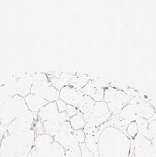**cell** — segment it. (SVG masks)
<instances>
[{
  "label": "cell",
  "mask_w": 156,
  "mask_h": 157,
  "mask_svg": "<svg viewBox=\"0 0 156 157\" xmlns=\"http://www.w3.org/2000/svg\"><path fill=\"white\" fill-rule=\"evenodd\" d=\"M132 142L118 127H104L98 138V157H130Z\"/></svg>",
  "instance_id": "cell-1"
},
{
  "label": "cell",
  "mask_w": 156,
  "mask_h": 157,
  "mask_svg": "<svg viewBox=\"0 0 156 157\" xmlns=\"http://www.w3.org/2000/svg\"><path fill=\"white\" fill-rule=\"evenodd\" d=\"M35 138L36 134L33 129L16 135L6 133L1 142L0 157H29Z\"/></svg>",
  "instance_id": "cell-2"
},
{
  "label": "cell",
  "mask_w": 156,
  "mask_h": 157,
  "mask_svg": "<svg viewBox=\"0 0 156 157\" xmlns=\"http://www.w3.org/2000/svg\"><path fill=\"white\" fill-rule=\"evenodd\" d=\"M112 115L109 112L107 104L104 101L96 102L89 111L83 115L85 121L84 128L86 135H94L98 132L99 127L110 120Z\"/></svg>",
  "instance_id": "cell-3"
},
{
  "label": "cell",
  "mask_w": 156,
  "mask_h": 157,
  "mask_svg": "<svg viewBox=\"0 0 156 157\" xmlns=\"http://www.w3.org/2000/svg\"><path fill=\"white\" fill-rule=\"evenodd\" d=\"M31 93L41 97L48 103L56 102L59 99V91L51 85L48 75L45 73H35L32 75Z\"/></svg>",
  "instance_id": "cell-4"
},
{
  "label": "cell",
  "mask_w": 156,
  "mask_h": 157,
  "mask_svg": "<svg viewBox=\"0 0 156 157\" xmlns=\"http://www.w3.org/2000/svg\"><path fill=\"white\" fill-rule=\"evenodd\" d=\"M24 106V98L19 95L13 96L2 105H0L1 124L3 126H8L10 123H12L21 113Z\"/></svg>",
  "instance_id": "cell-5"
},
{
  "label": "cell",
  "mask_w": 156,
  "mask_h": 157,
  "mask_svg": "<svg viewBox=\"0 0 156 157\" xmlns=\"http://www.w3.org/2000/svg\"><path fill=\"white\" fill-rule=\"evenodd\" d=\"M34 121V115L25 105L18 117L7 126V133L9 135H16L31 130L33 129Z\"/></svg>",
  "instance_id": "cell-6"
},
{
  "label": "cell",
  "mask_w": 156,
  "mask_h": 157,
  "mask_svg": "<svg viewBox=\"0 0 156 157\" xmlns=\"http://www.w3.org/2000/svg\"><path fill=\"white\" fill-rule=\"evenodd\" d=\"M72 128L69 124V122H65L60 124L59 130L54 139L58 144H59L65 151H69L79 146L77 140H75L73 135Z\"/></svg>",
  "instance_id": "cell-7"
},
{
  "label": "cell",
  "mask_w": 156,
  "mask_h": 157,
  "mask_svg": "<svg viewBox=\"0 0 156 157\" xmlns=\"http://www.w3.org/2000/svg\"><path fill=\"white\" fill-rule=\"evenodd\" d=\"M84 94L80 90H78L70 85H66L59 91V100H63L69 105H73L78 108Z\"/></svg>",
  "instance_id": "cell-8"
},
{
  "label": "cell",
  "mask_w": 156,
  "mask_h": 157,
  "mask_svg": "<svg viewBox=\"0 0 156 157\" xmlns=\"http://www.w3.org/2000/svg\"><path fill=\"white\" fill-rule=\"evenodd\" d=\"M24 103H25V105L27 106L28 109L34 115L35 121H37L38 112L42 109L44 106L46 105L48 102L44 100L41 97L30 93L27 96L24 97Z\"/></svg>",
  "instance_id": "cell-9"
},
{
  "label": "cell",
  "mask_w": 156,
  "mask_h": 157,
  "mask_svg": "<svg viewBox=\"0 0 156 157\" xmlns=\"http://www.w3.org/2000/svg\"><path fill=\"white\" fill-rule=\"evenodd\" d=\"M129 96L126 93L123 91H117V94L111 103L107 104L108 110L111 113V115H118L120 114L121 110L124 109V107L126 105V104L129 101Z\"/></svg>",
  "instance_id": "cell-10"
},
{
  "label": "cell",
  "mask_w": 156,
  "mask_h": 157,
  "mask_svg": "<svg viewBox=\"0 0 156 157\" xmlns=\"http://www.w3.org/2000/svg\"><path fill=\"white\" fill-rule=\"evenodd\" d=\"M32 89V76L25 74L17 78V95L26 97L31 93Z\"/></svg>",
  "instance_id": "cell-11"
},
{
  "label": "cell",
  "mask_w": 156,
  "mask_h": 157,
  "mask_svg": "<svg viewBox=\"0 0 156 157\" xmlns=\"http://www.w3.org/2000/svg\"><path fill=\"white\" fill-rule=\"evenodd\" d=\"M58 111L57 106L55 102L48 103L45 106H44L42 109H40L38 114H37V121L40 122H44V121L53 120L55 115H57Z\"/></svg>",
  "instance_id": "cell-12"
},
{
  "label": "cell",
  "mask_w": 156,
  "mask_h": 157,
  "mask_svg": "<svg viewBox=\"0 0 156 157\" xmlns=\"http://www.w3.org/2000/svg\"><path fill=\"white\" fill-rule=\"evenodd\" d=\"M98 138L99 136L94 135H86L84 145L89 151L93 154L95 157H98Z\"/></svg>",
  "instance_id": "cell-13"
},
{
  "label": "cell",
  "mask_w": 156,
  "mask_h": 157,
  "mask_svg": "<svg viewBox=\"0 0 156 157\" xmlns=\"http://www.w3.org/2000/svg\"><path fill=\"white\" fill-rule=\"evenodd\" d=\"M89 80L90 78L89 76L75 75L72 76V78L69 81V85H70L71 87L74 88L76 90H81Z\"/></svg>",
  "instance_id": "cell-14"
},
{
  "label": "cell",
  "mask_w": 156,
  "mask_h": 157,
  "mask_svg": "<svg viewBox=\"0 0 156 157\" xmlns=\"http://www.w3.org/2000/svg\"><path fill=\"white\" fill-rule=\"evenodd\" d=\"M43 127H44V134L54 138L59 132L60 124H58L57 122H55V121L53 119V120H49V121L43 122Z\"/></svg>",
  "instance_id": "cell-15"
},
{
  "label": "cell",
  "mask_w": 156,
  "mask_h": 157,
  "mask_svg": "<svg viewBox=\"0 0 156 157\" xmlns=\"http://www.w3.org/2000/svg\"><path fill=\"white\" fill-rule=\"evenodd\" d=\"M95 103L96 102L91 97L84 95L78 106V112L81 113L82 115H84V114L87 113L88 111H89L90 109H92V107L94 105Z\"/></svg>",
  "instance_id": "cell-16"
},
{
  "label": "cell",
  "mask_w": 156,
  "mask_h": 157,
  "mask_svg": "<svg viewBox=\"0 0 156 157\" xmlns=\"http://www.w3.org/2000/svg\"><path fill=\"white\" fill-rule=\"evenodd\" d=\"M69 122L73 130H84L85 126V121L83 117V115L79 112L76 115L70 118Z\"/></svg>",
  "instance_id": "cell-17"
},
{
  "label": "cell",
  "mask_w": 156,
  "mask_h": 157,
  "mask_svg": "<svg viewBox=\"0 0 156 157\" xmlns=\"http://www.w3.org/2000/svg\"><path fill=\"white\" fill-rule=\"evenodd\" d=\"M117 91L118 90L113 87H110V86L106 88L105 90V97H104V100L103 101L106 103V104L111 103L115 99Z\"/></svg>",
  "instance_id": "cell-18"
},
{
  "label": "cell",
  "mask_w": 156,
  "mask_h": 157,
  "mask_svg": "<svg viewBox=\"0 0 156 157\" xmlns=\"http://www.w3.org/2000/svg\"><path fill=\"white\" fill-rule=\"evenodd\" d=\"M96 88L94 86L93 83V80L92 79H90L89 81L88 82L86 85L84 86L83 89H82L81 92L83 93L84 95H86V96H89V97H93V95L95 94V92H96Z\"/></svg>",
  "instance_id": "cell-19"
},
{
  "label": "cell",
  "mask_w": 156,
  "mask_h": 157,
  "mask_svg": "<svg viewBox=\"0 0 156 157\" xmlns=\"http://www.w3.org/2000/svg\"><path fill=\"white\" fill-rule=\"evenodd\" d=\"M127 136H129L131 140H134L138 136V126L136 121H133L131 123H129L126 127V133Z\"/></svg>",
  "instance_id": "cell-20"
},
{
  "label": "cell",
  "mask_w": 156,
  "mask_h": 157,
  "mask_svg": "<svg viewBox=\"0 0 156 157\" xmlns=\"http://www.w3.org/2000/svg\"><path fill=\"white\" fill-rule=\"evenodd\" d=\"M48 78H49V81L51 83V85L54 86L58 91H60L62 89H63L64 86H66V84L59 77H56V76H48Z\"/></svg>",
  "instance_id": "cell-21"
},
{
  "label": "cell",
  "mask_w": 156,
  "mask_h": 157,
  "mask_svg": "<svg viewBox=\"0 0 156 157\" xmlns=\"http://www.w3.org/2000/svg\"><path fill=\"white\" fill-rule=\"evenodd\" d=\"M94 86L96 89H104L105 90L106 88L109 87V82L104 78H96L92 79Z\"/></svg>",
  "instance_id": "cell-22"
},
{
  "label": "cell",
  "mask_w": 156,
  "mask_h": 157,
  "mask_svg": "<svg viewBox=\"0 0 156 157\" xmlns=\"http://www.w3.org/2000/svg\"><path fill=\"white\" fill-rule=\"evenodd\" d=\"M69 116L67 115L65 112H59L57 115H55V117L54 118V120L55 122H57L59 124H62L65 122H69Z\"/></svg>",
  "instance_id": "cell-23"
},
{
  "label": "cell",
  "mask_w": 156,
  "mask_h": 157,
  "mask_svg": "<svg viewBox=\"0 0 156 157\" xmlns=\"http://www.w3.org/2000/svg\"><path fill=\"white\" fill-rule=\"evenodd\" d=\"M73 135L74 136L75 140H77L78 144H84L85 141V138H86V134L84 133V130H74L73 131Z\"/></svg>",
  "instance_id": "cell-24"
},
{
  "label": "cell",
  "mask_w": 156,
  "mask_h": 157,
  "mask_svg": "<svg viewBox=\"0 0 156 157\" xmlns=\"http://www.w3.org/2000/svg\"><path fill=\"white\" fill-rule=\"evenodd\" d=\"M64 157H81V150L80 146H78L76 148L69 151H65V155Z\"/></svg>",
  "instance_id": "cell-25"
},
{
  "label": "cell",
  "mask_w": 156,
  "mask_h": 157,
  "mask_svg": "<svg viewBox=\"0 0 156 157\" xmlns=\"http://www.w3.org/2000/svg\"><path fill=\"white\" fill-rule=\"evenodd\" d=\"M104 97H105V90L104 89H97L96 92L93 95L92 99L95 102H101L104 100Z\"/></svg>",
  "instance_id": "cell-26"
},
{
  "label": "cell",
  "mask_w": 156,
  "mask_h": 157,
  "mask_svg": "<svg viewBox=\"0 0 156 157\" xmlns=\"http://www.w3.org/2000/svg\"><path fill=\"white\" fill-rule=\"evenodd\" d=\"M65 113H66L67 115H69V118L73 117V116H74L78 113V108H76L73 105H67L66 109H65Z\"/></svg>",
  "instance_id": "cell-27"
},
{
  "label": "cell",
  "mask_w": 156,
  "mask_h": 157,
  "mask_svg": "<svg viewBox=\"0 0 156 157\" xmlns=\"http://www.w3.org/2000/svg\"><path fill=\"white\" fill-rule=\"evenodd\" d=\"M79 146H80V150H81V157H95L93 155V154H92V153L86 148L84 143V144H80Z\"/></svg>",
  "instance_id": "cell-28"
},
{
  "label": "cell",
  "mask_w": 156,
  "mask_h": 157,
  "mask_svg": "<svg viewBox=\"0 0 156 157\" xmlns=\"http://www.w3.org/2000/svg\"><path fill=\"white\" fill-rule=\"evenodd\" d=\"M56 104V106H57V109H58V111L59 112H64L65 111V109H66L67 107V104L65 102H63V100H59L55 102Z\"/></svg>",
  "instance_id": "cell-29"
},
{
  "label": "cell",
  "mask_w": 156,
  "mask_h": 157,
  "mask_svg": "<svg viewBox=\"0 0 156 157\" xmlns=\"http://www.w3.org/2000/svg\"><path fill=\"white\" fill-rule=\"evenodd\" d=\"M151 143H152L154 151V157H156V137H154V138L151 140Z\"/></svg>",
  "instance_id": "cell-30"
},
{
  "label": "cell",
  "mask_w": 156,
  "mask_h": 157,
  "mask_svg": "<svg viewBox=\"0 0 156 157\" xmlns=\"http://www.w3.org/2000/svg\"><path fill=\"white\" fill-rule=\"evenodd\" d=\"M2 139H3V136L0 135V146H1V142H2Z\"/></svg>",
  "instance_id": "cell-31"
},
{
  "label": "cell",
  "mask_w": 156,
  "mask_h": 157,
  "mask_svg": "<svg viewBox=\"0 0 156 157\" xmlns=\"http://www.w3.org/2000/svg\"><path fill=\"white\" fill-rule=\"evenodd\" d=\"M130 157H139V156H136V155H130Z\"/></svg>",
  "instance_id": "cell-32"
},
{
  "label": "cell",
  "mask_w": 156,
  "mask_h": 157,
  "mask_svg": "<svg viewBox=\"0 0 156 157\" xmlns=\"http://www.w3.org/2000/svg\"><path fill=\"white\" fill-rule=\"evenodd\" d=\"M2 126V124H1V121H0V127Z\"/></svg>",
  "instance_id": "cell-33"
}]
</instances>
